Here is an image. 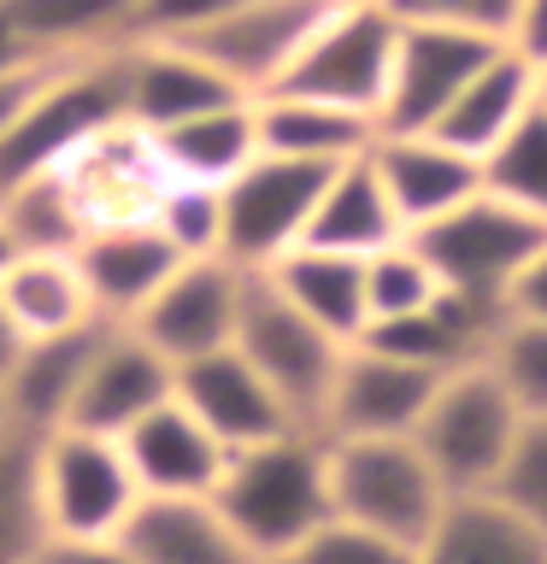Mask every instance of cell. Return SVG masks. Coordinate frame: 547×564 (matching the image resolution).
<instances>
[{"mask_svg": "<svg viewBox=\"0 0 547 564\" xmlns=\"http://www.w3.org/2000/svg\"><path fill=\"white\" fill-rule=\"evenodd\" d=\"M212 506L247 541V553L271 564L307 541L318 523H330V453L318 430H282L259 447L229 453V465L212 488Z\"/></svg>", "mask_w": 547, "mask_h": 564, "instance_id": "cell-1", "label": "cell"}, {"mask_svg": "<svg viewBox=\"0 0 547 564\" xmlns=\"http://www.w3.org/2000/svg\"><path fill=\"white\" fill-rule=\"evenodd\" d=\"M124 70H130V42L77 53V59H53L35 100L0 135V183L12 188L35 171H60L100 130L124 123Z\"/></svg>", "mask_w": 547, "mask_h": 564, "instance_id": "cell-2", "label": "cell"}, {"mask_svg": "<svg viewBox=\"0 0 547 564\" xmlns=\"http://www.w3.org/2000/svg\"><path fill=\"white\" fill-rule=\"evenodd\" d=\"M324 453H330V511L400 546H423V535L453 500L412 435H347L324 441Z\"/></svg>", "mask_w": 547, "mask_h": 564, "instance_id": "cell-3", "label": "cell"}, {"mask_svg": "<svg viewBox=\"0 0 547 564\" xmlns=\"http://www.w3.org/2000/svg\"><path fill=\"white\" fill-rule=\"evenodd\" d=\"M136 506L141 488L118 435L65 423L35 441V511L47 541H118Z\"/></svg>", "mask_w": 547, "mask_h": 564, "instance_id": "cell-4", "label": "cell"}, {"mask_svg": "<svg viewBox=\"0 0 547 564\" xmlns=\"http://www.w3.org/2000/svg\"><path fill=\"white\" fill-rule=\"evenodd\" d=\"M412 247L430 259V271L441 276L448 294L483 300L501 306L512 276L547 247V218L501 200V194L476 188L471 200H459L453 212H441L436 224L412 229ZM506 312V306H501Z\"/></svg>", "mask_w": 547, "mask_h": 564, "instance_id": "cell-5", "label": "cell"}, {"mask_svg": "<svg viewBox=\"0 0 547 564\" xmlns=\"http://www.w3.org/2000/svg\"><path fill=\"white\" fill-rule=\"evenodd\" d=\"M229 347L259 370L265 388L282 400V412H289L300 430H318L347 341H335V335L318 329L307 312H294L289 300L271 289L265 271H247L242 312H236V341Z\"/></svg>", "mask_w": 547, "mask_h": 564, "instance_id": "cell-6", "label": "cell"}, {"mask_svg": "<svg viewBox=\"0 0 547 564\" xmlns=\"http://www.w3.org/2000/svg\"><path fill=\"white\" fill-rule=\"evenodd\" d=\"M518 405L506 400V388L494 382L489 365H465L453 377H441L418 417V453L430 458L448 494H489L494 476L506 465V447L518 435Z\"/></svg>", "mask_w": 547, "mask_h": 564, "instance_id": "cell-7", "label": "cell"}, {"mask_svg": "<svg viewBox=\"0 0 547 564\" xmlns=\"http://www.w3.org/2000/svg\"><path fill=\"white\" fill-rule=\"evenodd\" d=\"M395 42H400V24L383 12V0H335L271 95H307V100H330L377 118Z\"/></svg>", "mask_w": 547, "mask_h": 564, "instance_id": "cell-8", "label": "cell"}, {"mask_svg": "<svg viewBox=\"0 0 547 564\" xmlns=\"http://www.w3.org/2000/svg\"><path fill=\"white\" fill-rule=\"evenodd\" d=\"M324 183H330L324 165L259 153L254 165L236 171L218 188V200H224V247L218 253L236 271H271L289 247H300Z\"/></svg>", "mask_w": 547, "mask_h": 564, "instance_id": "cell-9", "label": "cell"}, {"mask_svg": "<svg viewBox=\"0 0 547 564\" xmlns=\"http://www.w3.org/2000/svg\"><path fill=\"white\" fill-rule=\"evenodd\" d=\"M330 7L335 0H236L218 24H206L201 35L171 42V47H189L194 59H206L229 88H242L247 100H259L282 83V70L294 65V53L307 47V35L324 24Z\"/></svg>", "mask_w": 547, "mask_h": 564, "instance_id": "cell-10", "label": "cell"}, {"mask_svg": "<svg viewBox=\"0 0 547 564\" xmlns=\"http://www.w3.org/2000/svg\"><path fill=\"white\" fill-rule=\"evenodd\" d=\"M242 282L247 271H236L229 259H183L171 271V282L159 289L136 317V335L148 341L171 370L189 359H206L236 341V312H242Z\"/></svg>", "mask_w": 547, "mask_h": 564, "instance_id": "cell-11", "label": "cell"}, {"mask_svg": "<svg viewBox=\"0 0 547 564\" xmlns=\"http://www.w3.org/2000/svg\"><path fill=\"white\" fill-rule=\"evenodd\" d=\"M71 206H77L83 229H112V224H148L159 194H165V165L153 153V135L136 130L130 118L100 130L88 148H77L60 165Z\"/></svg>", "mask_w": 547, "mask_h": 564, "instance_id": "cell-12", "label": "cell"}, {"mask_svg": "<svg viewBox=\"0 0 547 564\" xmlns=\"http://www.w3.org/2000/svg\"><path fill=\"white\" fill-rule=\"evenodd\" d=\"M506 42H476V35L453 30H406L395 42V65H388V88L377 106V130L383 135H430L441 112L453 106V95L471 83V70Z\"/></svg>", "mask_w": 547, "mask_h": 564, "instance_id": "cell-13", "label": "cell"}, {"mask_svg": "<svg viewBox=\"0 0 547 564\" xmlns=\"http://www.w3.org/2000/svg\"><path fill=\"white\" fill-rule=\"evenodd\" d=\"M436 388H441L436 370H418V365H406V359H388V352L353 341L342 352L335 382H330L318 435H324V441H347V435H412Z\"/></svg>", "mask_w": 547, "mask_h": 564, "instance_id": "cell-14", "label": "cell"}, {"mask_svg": "<svg viewBox=\"0 0 547 564\" xmlns=\"http://www.w3.org/2000/svg\"><path fill=\"white\" fill-rule=\"evenodd\" d=\"M118 447L136 470L141 500H212V488H218V476L229 465L218 435L176 394L165 405H153L148 417H136L118 435Z\"/></svg>", "mask_w": 547, "mask_h": 564, "instance_id": "cell-15", "label": "cell"}, {"mask_svg": "<svg viewBox=\"0 0 547 564\" xmlns=\"http://www.w3.org/2000/svg\"><path fill=\"white\" fill-rule=\"evenodd\" d=\"M176 400L218 435L224 453H242V447H259V441H271L282 430H300L236 347H218L206 359L176 365Z\"/></svg>", "mask_w": 547, "mask_h": 564, "instance_id": "cell-16", "label": "cell"}, {"mask_svg": "<svg viewBox=\"0 0 547 564\" xmlns=\"http://www.w3.org/2000/svg\"><path fill=\"white\" fill-rule=\"evenodd\" d=\"M171 394H176V370L130 324H106L65 423L71 430H95V435H124L136 417H148Z\"/></svg>", "mask_w": 547, "mask_h": 564, "instance_id": "cell-17", "label": "cell"}, {"mask_svg": "<svg viewBox=\"0 0 547 564\" xmlns=\"http://www.w3.org/2000/svg\"><path fill=\"white\" fill-rule=\"evenodd\" d=\"M71 259H77L88 306H95L100 324H136L141 306H148V300L171 282L176 264H183V253H176L153 224L88 229Z\"/></svg>", "mask_w": 547, "mask_h": 564, "instance_id": "cell-18", "label": "cell"}, {"mask_svg": "<svg viewBox=\"0 0 547 564\" xmlns=\"http://www.w3.org/2000/svg\"><path fill=\"white\" fill-rule=\"evenodd\" d=\"M371 171H377L383 194L395 200L406 236L423 224H436L441 212H453L459 200H471L483 188V165L471 153L448 148L441 135H383L371 141Z\"/></svg>", "mask_w": 547, "mask_h": 564, "instance_id": "cell-19", "label": "cell"}, {"mask_svg": "<svg viewBox=\"0 0 547 564\" xmlns=\"http://www.w3.org/2000/svg\"><path fill=\"white\" fill-rule=\"evenodd\" d=\"M100 335H106V324H88V329L42 335V341L18 347V359L7 365V377H0V388H7V417H12L18 435L42 441L53 430H65Z\"/></svg>", "mask_w": 547, "mask_h": 564, "instance_id": "cell-20", "label": "cell"}, {"mask_svg": "<svg viewBox=\"0 0 547 564\" xmlns=\"http://www.w3.org/2000/svg\"><path fill=\"white\" fill-rule=\"evenodd\" d=\"M247 100L242 88H229L206 59H194L189 47L171 42H130V70H124V118L136 130H171V123H189L212 112V106Z\"/></svg>", "mask_w": 547, "mask_h": 564, "instance_id": "cell-21", "label": "cell"}, {"mask_svg": "<svg viewBox=\"0 0 547 564\" xmlns=\"http://www.w3.org/2000/svg\"><path fill=\"white\" fill-rule=\"evenodd\" d=\"M541 100V70L524 59L518 47H494L483 65L471 70V83L453 95V106L441 112V123L430 135H441L448 148L471 153L483 165V153L518 123L529 106Z\"/></svg>", "mask_w": 547, "mask_h": 564, "instance_id": "cell-22", "label": "cell"}, {"mask_svg": "<svg viewBox=\"0 0 547 564\" xmlns=\"http://www.w3.org/2000/svg\"><path fill=\"white\" fill-rule=\"evenodd\" d=\"M418 564H547V529L494 494H453L418 546Z\"/></svg>", "mask_w": 547, "mask_h": 564, "instance_id": "cell-23", "label": "cell"}, {"mask_svg": "<svg viewBox=\"0 0 547 564\" xmlns=\"http://www.w3.org/2000/svg\"><path fill=\"white\" fill-rule=\"evenodd\" d=\"M118 541L136 564H259L212 500H141Z\"/></svg>", "mask_w": 547, "mask_h": 564, "instance_id": "cell-24", "label": "cell"}, {"mask_svg": "<svg viewBox=\"0 0 547 564\" xmlns=\"http://www.w3.org/2000/svg\"><path fill=\"white\" fill-rule=\"evenodd\" d=\"M254 123H259V153L307 159V165H324V171L365 159L371 141H377V118L330 100H307V95H259Z\"/></svg>", "mask_w": 547, "mask_h": 564, "instance_id": "cell-25", "label": "cell"}, {"mask_svg": "<svg viewBox=\"0 0 547 564\" xmlns=\"http://www.w3.org/2000/svg\"><path fill=\"white\" fill-rule=\"evenodd\" d=\"M0 35L24 59H77L130 42V0H0Z\"/></svg>", "mask_w": 547, "mask_h": 564, "instance_id": "cell-26", "label": "cell"}, {"mask_svg": "<svg viewBox=\"0 0 547 564\" xmlns=\"http://www.w3.org/2000/svg\"><path fill=\"white\" fill-rule=\"evenodd\" d=\"M400 236H406V224H400L395 200L383 194L377 171H371V153H365V159H347V165L330 171V183H324V194H318L300 247H324V253L365 259V253H377V247L400 241Z\"/></svg>", "mask_w": 547, "mask_h": 564, "instance_id": "cell-27", "label": "cell"}, {"mask_svg": "<svg viewBox=\"0 0 547 564\" xmlns=\"http://www.w3.org/2000/svg\"><path fill=\"white\" fill-rule=\"evenodd\" d=\"M271 289L289 300L294 312H307L318 329H330L335 341H360L371 312H365V259L353 253H324V247H289L271 271Z\"/></svg>", "mask_w": 547, "mask_h": 564, "instance_id": "cell-28", "label": "cell"}, {"mask_svg": "<svg viewBox=\"0 0 547 564\" xmlns=\"http://www.w3.org/2000/svg\"><path fill=\"white\" fill-rule=\"evenodd\" d=\"M153 153L165 165L171 183H201V188H224L236 171H247L259 159V123H254V100H229L212 112L171 123L153 135Z\"/></svg>", "mask_w": 547, "mask_h": 564, "instance_id": "cell-29", "label": "cell"}, {"mask_svg": "<svg viewBox=\"0 0 547 564\" xmlns=\"http://www.w3.org/2000/svg\"><path fill=\"white\" fill-rule=\"evenodd\" d=\"M0 306H7L18 341H42V335H71V329L100 324L71 253H18L0 271Z\"/></svg>", "mask_w": 547, "mask_h": 564, "instance_id": "cell-30", "label": "cell"}, {"mask_svg": "<svg viewBox=\"0 0 547 564\" xmlns=\"http://www.w3.org/2000/svg\"><path fill=\"white\" fill-rule=\"evenodd\" d=\"M0 224L12 229L18 253H77V241L88 236L60 171H35L24 183H12L0 200Z\"/></svg>", "mask_w": 547, "mask_h": 564, "instance_id": "cell-31", "label": "cell"}, {"mask_svg": "<svg viewBox=\"0 0 547 564\" xmlns=\"http://www.w3.org/2000/svg\"><path fill=\"white\" fill-rule=\"evenodd\" d=\"M483 188L547 218V95L483 153Z\"/></svg>", "mask_w": 547, "mask_h": 564, "instance_id": "cell-32", "label": "cell"}, {"mask_svg": "<svg viewBox=\"0 0 547 564\" xmlns=\"http://www.w3.org/2000/svg\"><path fill=\"white\" fill-rule=\"evenodd\" d=\"M42 511H35V441L0 435V564H35L42 553Z\"/></svg>", "mask_w": 547, "mask_h": 564, "instance_id": "cell-33", "label": "cell"}, {"mask_svg": "<svg viewBox=\"0 0 547 564\" xmlns=\"http://www.w3.org/2000/svg\"><path fill=\"white\" fill-rule=\"evenodd\" d=\"M430 300H441V276L430 271V259L412 247V236L365 253V312H371V324L423 312Z\"/></svg>", "mask_w": 547, "mask_h": 564, "instance_id": "cell-34", "label": "cell"}, {"mask_svg": "<svg viewBox=\"0 0 547 564\" xmlns=\"http://www.w3.org/2000/svg\"><path fill=\"white\" fill-rule=\"evenodd\" d=\"M494 382L518 405V417H547V324H524V317H501L494 341L483 352Z\"/></svg>", "mask_w": 547, "mask_h": 564, "instance_id": "cell-35", "label": "cell"}, {"mask_svg": "<svg viewBox=\"0 0 547 564\" xmlns=\"http://www.w3.org/2000/svg\"><path fill=\"white\" fill-rule=\"evenodd\" d=\"M159 236H165L183 259H224V200L218 188H201V183H165L159 194L153 218H148Z\"/></svg>", "mask_w": 547, "mask_h": 564, "instance_id": "cell-36", "label": "cell"}, {"mask_svg": "<svg viewBox=\"0 0 547 564\" xmlns=\"http://www.w3.org/2000/svg\"><path fill=\"white\" fill-rule=\"evenodd\" d=\"M383 12L406 30H453L476 42H506L518 24V0H383Z\"/></svg>", "mask_w": 547, "mask_h": 564, "instance_id": "cell-37", "label": "cell"}, {"mask_svg": "<svg viewBox=\"0 0 547 564\" xmlns=\"http://www.w3.org/2000/svg\"><path fill=\"white\" fill-rule=\"evenodd\" d=\"M489 494L501 506H512L518 518H529L536 529H547V417L518 423V435L506 447V465H501Z\"/></svg>", "mask_w": 547, "mask_h": 564, "instance_id": "cell-38", "label": "cell"}, {"mask_svg": "<svg viewBox=\"0 0 547 564\" xmlns=\"http://www.w3.org/2000/svg\"><path fill=\"white\" fill-rule=\"evenodd\" d=\"M271 564H418V546H400V541L371 535V529L347 523V518H330L307 541H294L289 553H277Z\"/></svg>", "mask_w": 547, "mask_h": 564, "instance_id": "cell-39", "label": "cell"}, {"mask_svg": "<svg viewBox=\"0 0 547 564\" xmlns=\"http://www.w3.org/2000/svg\"><path fill=\"white\" fill-rule=\"evenodd\" d=\"M236 0H130V42H189Z\"/></svg>", "mask_w": 547, "mask_h": 564, "instance_id": "cell-40", "label": "cell"}, {"mask_svg": "<svg viewBox=\"0 0 547 564\" xmlns=\"http://www.w3.org/2000/svg\"><path fill=\"white\" fill-rule=\"evenodd\" d=\"M501 306H506V317H524V324H547V247L524 264L518 276H512V289H506Z\"/></svg>", "mask_w": 547, "mask_h": 564, "instance_id": "cell-41", "label": "cell"}, {"mask_svg": "<svg viewBox=\"0 0 547 564\" xmlns=\"http://www.w3.org/2000/svg\"><path fill=\"white\" fill-rule=\"evenodd\" d=\"M53 70V59H24V65H7L0 70V135L18 123V112L35 100V88H42V77Z\"/></svg>", "mask_w": 547, "mask_h": 564, "instance_id": "cell-42", "label": "cell"}, {"mask_svg": "<svg viewBox=\"0 0 547 564\" xmlns=\"http://www.w3.org/2000/svg\"><path fill=\"white\" fill-rule=\"evenodd\" d=\"M35 564H136L124 541H42Z\"/></svg>", "mask_w": 547, "mask_h": 564, "instance_id": "cell-43", "label": "cell"}, {"mask_svg": "<svg viewBox=\"0 0 547 564\" xmlns=\"http://www.w3.org/2000/svg\"><path fill=\"white\" fill-rule=\"evenodd\" d=\"M506 47H518L536 70H547V0H518V24H512Z\"/></svg>", "mask_w": 547, "mask_h": 564, "instance_id": "cell-44", "label": "cell"}, {"mask_svg": "<svg viewBox=\"0 0 547 564\" xmlns=\"http://www.w3.org/2000/svg\"><path fill=\"white\" fill-rule=\"evenodd\" d=\"M18 347H24V341H18L12 317H7V306H0V377H7V365L18 359Z\"/></svg>", "mask_w": 547, "mask_h": 564, "instance_id": "cell-45", "label": "cell"}, {"mask_svg": "<svg viewBox=\"0 0 547 564\" xmlns=\"http://www.w3.org/2000/svg\"><path fill=\"white\" fill-rule=\"evenodd\" d=\"M18 259V241H12V229L7 224H0V271H7V264Z\"/></svg>", "mask_w": 547, "mask_h": 564, "instance_id": "cell-46", "label": "cell"}, {"mask_svg": "<svg viewBox=\"0 0 547 564\" xmlns=\"http://www.w3.org/2000/svg\"><path fill=\"white\" fill-rule=\"evenodd\" d=\"M7 65H24V53H18V47L7 42V35H0V70H7Z\"/></svg>", "mask_w": 547, "mask_h": 564, "instance_id": "cell-47", "label": "cell"}, {"mask_svg": "<svg viewBox=\"0 0 547 564\" xmlns=\"http://www.w3.org/2000/svg\"><path fill=\"white\" fill-rule=\"evenodd\" d=\"M0 435H12V417H7V388H0Z\"/></svg>", "mask_w": 547, "mask_h": 564, "instance_id": "cell-48", "label": "cell"}, {"mask_svg": "<svg viewBox=\"0 0 547 564\" xmlns=\"http://www.w3.org/2000/svg\"><path fill=\"white\" fill-rule=\"evenodd\" d=\"M541 95H547V70H541Z\"/></svg>", "mask_w": 547, "mask_h": 564, "instance_id": "cell-49", "label": "cell"}, {"mask_svg": "<svg viewBox=\"0 0 547 564\" xmlns=\"http://www.w3.org/2000/svg\"><path fill=\"white\" fill-rule=\"evenodd\" d=\"M0 200H7V183H0Z\"/></svg>", "mask_w": 547, "mask_h": 564, "instance_id": "cell-50", "label": "cell"}]
</instances>
